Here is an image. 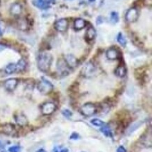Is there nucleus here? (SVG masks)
I'll return each mask as SVG.
<instances>
[{"mask_svg":"<svg viewBox=\"0 0 152 152\" xmlns=\"http://www.w3.org/2000/svg\"><path fill=\"white\" fill-rule=\"evenodd\" d=\"M53 62V56L48 52H42L37 57V66L41 71L47 72L49 71Z\"/></svg>","mask_w":152,"mask_h":152,"instance_id":"nucleus-1","label":"nucleus"},{"mask_svg":"<svg viewBox=\"0 0 152 152\" xmlns=\"http://www.w3.org/2000/svg\"><path fill=\"white\" fill-rule=\"evenodd\" d=\"M62 115L63 116H65V117H67V118H69L70 116H72V113L69 110H68V109H65V110L62 111Z\"/></svg>","mask_w":152,"mask_h":152,"instance_id":"nucleus-28","label":"nucleus"},{"mask_svg":"<svg viewBox=\"0 0 152 152\" xmlns=\"http://www.w3.org/2000/svg\"><path fill=\"white\" fill-rule=\"evenodd\" d=\"M54 152H60V151H58V149H55V150H54Z\"/></svg>","mask_w":152,"mask_h":152,"instance_id":"nucleus-37","label":"nucleus"},{"mask_svg":"<svg viewBox=\"0 0 152 152\" xmlns=\"http://www.w3.org/2000/svg\"><path fill=\"white\" fill-rule=\"evenodd\" d=\"M15 122H16L19 125L23 126V125H26L28 124V119H27L26 117L23 114H19V115H17V116H15Z\"/></svg>","mask_w":152,"mask_h":152,"instance_id":"nucleus-16","label":"nucleus"},{"mask_svg":"<svg viewBox=\"0 0 152 152\" xmlns=\"http://www.w3.org/2000/svg\"><path fill=\"white\" fill-rule=\"evenodd\" d=\"M21 150V148L20 146L15 145L12 146V147L9 148V152H20Z\"/></svg>","mask_w":152,"mask_h":152,"instance_id":"nucleus-27","label":"nucleus"},{"mask_svg":"<svg viewBox=\"0 0 152 152\" xmlns=\"http://www.w3.org/2000/svg\"><path fill=\"white\" fill-rule=\"evenodd\" d=\"M15 66H16V73H19V72H22L25 69L27 63L24 59L22 58V59L19 60L18 63H15Z\"/></svg>","mask_w":152,"mask_h":152,"instance_id":"nucleus-19","label":"nucleus"},{"mask_svg":"<svg viewBox=\"0 0 152 152\" xmlns=\"http://www.w3.org/2000/svg\"><path fill=\"white\" fill-rule=\"evenodd\" d=\"M37 152H46V151H44V149H39V151H38Z\"/></svg>","mask_w":152,"mask_h":152,"instance_id":"nucleus-35","label":"nucleus"},{"mask_svg":"<svg viewBox=\"0 0 152 152\" xmlns=\"http://www.w3.org/2000/svg\"><path fill=\"white\" fill-rule=\"evenodd\" d=\"M4 32V26L2 23L0 22V37L2 35Z\"/></svg>","mask_w":152,"mask_h":152,"instance_id":"nucleus-30","label":"nucleus"},{"mask_svg":"<svg viewBox=\"0 0 152 152\" xmlns=\"http://www.w3.org/2000/svg\"><path fill=\"white\" fill-rule=\"evenodd\" d=\"M45 1H46L47 3L50 4V3H51V2H53L54 0H45Z\"/></svg>","mask_w":152,"mask_h":152,"instance_id":"nucleus-34","label":"nucleus"},{"mask_svg":"<svg viewBox=\"0 0 152 152\" xmlns=\"http://www.w3.org/2000/svg\"><path fill=\"white\" fill-rule=\"evenodd\" d=\"M97 68L92 62H88L83 66L81 71V74L85 77H92L96 73Z\"/></svg>","mask_w":152,"mask_h":152,"instance_id":"nucleus-3","label":"nucleus"},{"mask_svg":"<svg viewBox=\"0 0 152 152\" xmlns=\"http://www.w3.org/2000/svg\"><path fill=\"white\" fill-rule=\"evenodd\" d=\"M106 56L108 59L114 61V60H116L119 58V52L116 49L110 48L107 51Z\"/></svg>","mask_w":152,"mask_h":152,"instance_id":"nucleus-10","label":"nucleus"},{"mask_svg":"<svg viewBox=\"0 0 152 152\" xmlns=\"http://www.w3.org/2000/svg\"><path fill=\"white\" fill-rule=\"evenodd\" d=\"M97 111V108L93 103H86L83 104L81 108V113L84 116H91L95 114Z\"/></svg>","mask_w":152,"mask_h":152,"instance_id":"nucleus-4","label":"nucleus"},{"mask_svg":"<svg viewBox=\"0 0 152 152\" xmlns=\"http://www.w3.org/2000/svg\"><path fill=\"white\" fill-rule=\"evenodd\" d=\"M126 73H127V70H126V66L124 65H120L116 68L115 70L114 73L117 77H124L126 76Z\"/></svg>","mask_w":152,"mask_h":152,"instance_id":"nucleus-14","label":"nucleus"},{"mask_svg":"<svg viewBox=\"0 0 152 152\" xmlns=\"http://www.w3.org/2000/svg\"><path fill=\"white\" fill-rule=\"evenodd\" d=\"M86 39L88 40L91 41L94 40L95 36H96V31H95V30L93 27H89L86 31Z\"/></svg>","mask_w":152,"mask_h":152,"instance_id":"nucleus-18","label":"nucleus"},{"mask_svg":"<svg viewBox=\"0 0 152 152\" xmlns=\"http://www.w3.org/2000/svg\"><path fill=\"white\" fill-rule=\"evenodd\" d=\"M100 131L102 132V133L104 134V135L107 137H113L112 130H110V128H109L107 125H105L101 127Z\"/></svg>","mask_w":152,"mask_h":152,"instance_id":"nucleus-21","label":"nucleus"},{"mask_svg":"<svg viewBox=\"0 0 152 152\" xmlns=\"http://www.w3.org/2000/svg\"><path fill=\"white\" fill-rule=\"evenodd\" d=\"M65 61L69 69H74L78 65V61L72 54H67L65 56Z\"/></svg>","mask_w":152,"mask_h":152,"instance_id":"nucleus-9","label":"nucleus"},{"mask_svg":"<svg viewBox=\"0 0 152 152\" xmlns=\"http://www.w3.org/2000/svg\"><path fill=\"white\" fill-rule=\"evenodd\" d=\"M86 25V21L83 20L82 18H77L75 21V23H74V27H75V29L77 30H82L83 28H85Z\"/></svg>","mask_w":152,"mask_h":152,"instance_id":"nucleus-15","label":"nucleus"},{"mask_svg":"<svg viewBox=\"0 0 152 152\" xmlns=\"http://www.w3.org/2000/svg\"><path fill=\"white\" fill-rule=\"evenodd\" d=\"M57 67L58 71L62 74H63V75H67L69 73V68L68 67L65 60H60V61H58Z\"/></svg>","mask_w":152,"mask_h":152,"instance_id":"nucleus-11","label":"nucleus"},{"mask_svg":"<svg viewBox=\"0 0 152 152\" xmlns=\"http://www.w3.org/2000/svg\"><path fill=\"white\" fill-rule=\"evenodd\" d=\"M18 83V80L16 78H10L8 79L4 82V85L5 89L8 91H13L16 88Z\"/></svg>","mask_w":152,"mask_h":152,"instance_id":"nucleus-8","label":"nucleus"},{"mask_svg":"<svg viewBox=\"0 0 152 152\" xmlns=\"http://www.w3.org/2000/svg\"><path fill=\"white\" fill-rule=\"evenodd\" d=\"M89 1H90V2H93V1H95V0H88Z\"/></svg>","mask_w":152,"mask_h":152,"instance_id":"nucleus-36","label":"nucleus"},{"mask_svg":"<svg viewBox=\"0 0 152 152\" xmlns=\"http://www.w3.org/2000/svg\"><path fill=\"white\" fill-rule=\"evenodd\" d=\"M142 122H135V123H134L133 125H132V126L128 130V132H129V133L128 134H130L131 132H133L135 130H137V128H139L142 125Z\"/></svg>","mask_w":152,"mask_h":152,"instance_id":"nucleus-26","label":"nucleus"},{"mask_svg":"<svg viewBox=\"0 0 152 152\" xmlns=\"http://www.w3.org/2000/svg\"><path fill=\"white\" fill-rule=\"evenodd\" d=\"M32 4L40 9H46L50 7L49 4L46 2L45 0H32Z\"/></svg>","mask_w":152,"mask_h":152,"instance_id":"nucleus-13","label":"nucleus"},{"mask_svg":"<svg viewBox=\"0 0 152 152\" xmlns=\"http://www.w3.org/2000/svg\"><path fill=\"white\" fill-rule=\"evenodd\" d=\"M2 131L5 134H9V135H12L15 132V128L11 124H6L2 127Z\"/></svg>","mask_w":152,"mask_h":152,"instance_id":"nucleus-17","label":"nucleus"},{"mask_svg":"<svg viewBox=\"0 0 152 152\" xmlns=\"http://www.w3.org/2000/svg\"><path fill=\"white\" fill-rule=\"evenodd\" d=\"M5 73L9 74V75L16 73V66H15V63H11L7 65V67L5 68Z\"/></svg>","mask_w":152,"mask_h":152,"instance_id":"nucleus-20","label":"nucleus"},{"mask_svg":"<svg viewBox=\"0 0 152 152\" xmlns=\"http://www.w3.org/2000/svg\"><path fill=\"white\" fill-rule=\"evenodd\" d=\"M23 11V7L19 3H13L10 7V13L13 15H20Z\"/></svg>","mask_w":152,"mask_h":152,"instance_id":"nucleus-12","label":"nucleus"},{"mask_svg":"<svg viewBox=\"0 0 152 152\" xmlns=\"http://www.w3.org/2000/svg\"><path fill=\"white\" fill-rule=\"evenodd\" d=\"M60 152H69V150H68V149H67V148H65V149H62Z\"/></svg>","mask_w":152,"mask_h":152,"instance_id":"nucleus-33","label":"nucleus"},{"mask_svg":"<svg viewBox=\"0 0 152 152\" xmlns=\"http://www.w3.org/2000/svg\"><path fill=\"white\" fill-rule=\"evenodd\" d=\"M37 89L43 94H48L53 89V85L49 80H46L44 77H42V80L37 85Z\"/></svg>","mask_w":152,"mask_h":152,"instance_id":"nucleus-2","label":"nucleus"},{"mask_svg":"<svg viewBox=\"0 0 152 152\" xmlns=\"http://www.w3.org/2000/svg\"><path fill=\"white\" fill-rule=\"evenodd\" d=\"M18 25L19 28L21 29V30H25L27 27H28V23H27V21L25 20V19H20V20L18 21Z\"/></svg>","mask_w":152,"mask_h":152,"instance_id":"nucleus-25","label":"nucleus"},{"mask_svg":"<svg viewBox=\"0 0 152 152\" xmlns=\"http://www.w3.org/2000/svg\"><path fill=\"white\" fill-rule=\"evenodd\" d=\"M139 17V12L136 8H130L126 13V20L128 23H134L137 21Z\"/></svg>","mask_w":152,"mask_h":152,"instance_id":"nucleus-5","label":"nucleus"},{"mask_svg":"<svg viewBox=\"0 0 152 152\" xmlns=\"http://www.w3.org/2000/svg\"><path fill=\"white\" fill-rule=\"evenodd\" d=\"M6 48H7V45H5L4 44L0 43V52H2Z\"/></svg>","mask_w":152,"mask_h":152,"instance_id":"nucleus-32","label":"nucleus"},{"mask_svg":"<svg viewBox=\"0 0 152 152\" xmlns=\"http://www.w3.org/2000/svg\"><path fill=\"white\" fill-rule=\"evenodd\" d=\"M117 41L122 46H126V43H127V41H126V38L124 36V35L121 32H119L117 35Z\"/></svg>","mask_w":152,"mask_h":152,"instance_id":"nucleus-22","label":"nucleus"},{"mask_svg":"<svg viewBox=\"0 0 152 152\" xmlns=\"http://www.w3.org/2000/svg\"><path fill=\"white\" fill-rule=\"evenodd\" d=\"M68 25H69V23H68L67 19L61 18L56 21L55 25H54V27L58 32H64L67 30Z\"/></svg>","mask_w":152,"mask_h":152,"instance_id":"nucleus-7","label":"nucleus"},{"mask_svg":"<svg viewBox=\"0 0 152 152\" xmlns=\"http://www.w3.org/2000/svg\"><path fill=\"white\" fill-rule=\"evenodd\" d=\"M116 152H127V151H126V149H125L124 147H123V146H120V147L117 149V150H116Z\"/></svg>","mask_w":152,"mask_h":152,"instance_id":"nucleus-31","label":"nucleus"},{"mask_svg":"<svg viewBox=\"0 0 152 152\" xmlns=\"http://www.w3.org/2000/svg\"><path fill=\"white\" fill-rule=\"evenodd\" d=\"M91 124H93V125L95 126H97V127H102L107 125L104 121L101 120L100 119H97V118H94L91 121Z\"/></svg>","mask_w":152,"mask_h":152,"instance_id":"nucleus-23","label":"nucleus"},{"mask_svg":"<svg viewBox=\"0 0 152 152\" xmlns=\"http://www.w3.org/2000/svg\"><path fill=\"white\" fill-rule=\"evenodd\" d=\"M118 20H119V17H118V14L117 12H114H114L111 13V17H110L111 22L115 24V23H118Z\"/></svg>","mask_w":152,"mask_h":152,"instance_id":"nucleus-24","label":"nucleus"},{"mask_svg":"<svg viewBox=\"0 0 152 152\" xmlns=\"http://www.w3.org/2000/svg\"><path fill=\"white\" fill-rule=\"evenodd\" d=\"M56 110V106L53 102H46L42 106V112L44 115H50L55 112Z\"/></svg>","mask_w":152,"mask_h":152,"instance_id":"nucleus-6","label":"nucleus"},{"mask_svg":"<svg viewBox=\"0 0 152 152\" xmlns=\"http://www.w3.org/2000/svg\"><path fill=\"white\" fill-rule=\"evenodd\" d=\"M79 138V134L77 133V132H73L72 134H71V136H70L69 139H78Z\"/></svg>","mask_w":152,"mask_h":152,"instance_id":"nucleus-29","label":"nucleus"}]
</instances>
